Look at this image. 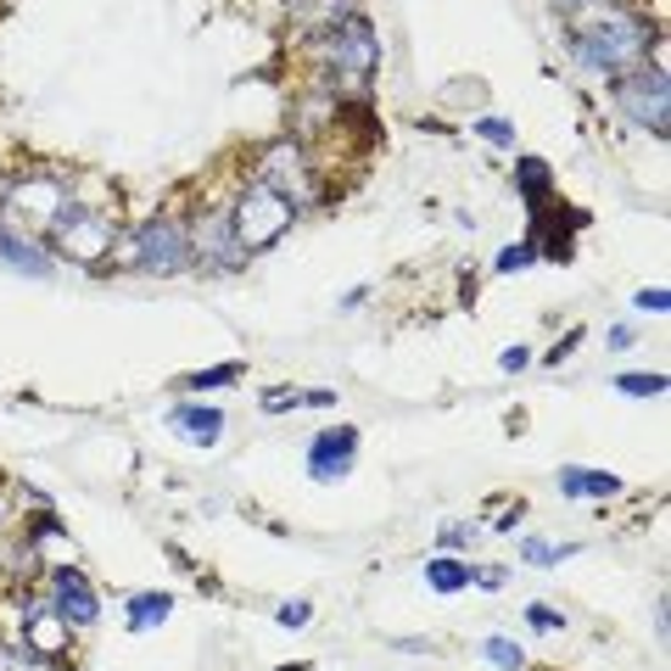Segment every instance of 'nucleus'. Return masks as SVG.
Listing matches in <instances>:
<instances>
[{
  "instance_id": "7",
  "label": "nucleus",
  "mask_w": 671,
  "mask_h": 671,
  "mask_svg": "<svg viewBox=\"0 0 671 671\" xmlns=\"http://www.w3.org/2000/svg\"><path fill=\"white\" fill-rule=\"evenodd\" d=\"M258 185H269L274 197H285L292 208L314 202V174H308V157L297 140H274V146H263L258 157Z\"/></svg>"
},
{
  "instance_id": "18",
  "label": "nucleus",
  "mask_w": 671,
  "mask_h": 671,
  "mask_svg": "<svg viewBox=\"0 0 671 671\" xmlns=\"http://www.w3.org/2000/svg\"><path fill=\"white\" fill-rule=\"evenodd\" d=\"M0 671H51V660L34 655L28 644H0Z\"/></svg>"
},
{
  "instance_id": "14",
  "label": "nucleus",
  "mask_w": 671,
  "mask_h": 671,
  "mask_svg": "<svg viewBox=\"0 0 671 671\" xmlns=\"http://www.w3.org/2000/svg\"><path fill=\"white\" fill-rule=\"evenodd\" d=\"M174 425L185 431L190 443L213 448V443H219V431H224V414H219V409H197V403H185V409H174Z\"/></svg>"
},
{
  "instance_id": "31",
  "label": "nucleus",
  "mask_w": 671,
  "mask_h": 671,
  "mask_svg": "<svg viewBox=\"0 0 671 671\" xmlns=\"http://www.w3.org/2000/svg\"><path fill=\"white\" fill-rule=\"evenodd\" d=\"M526 358H532L526 348H504V358H498V364H504V369H526Z\"/></svg>"
},
{
  "instance_id": "24",
  "label": "nucleus",
  "mask_w": 671,
  "mask_h": 671,
  "mask_svg": "<svg viewBox=\"0 0 671 671\" xmlns=\"http://www.w3.org/2000/svg\"><path fill=\"white\" fill-rule=\"evenodd\" d=\"M475 129H482V134L493 140V146H504V152H515V129H509L504 118H482V123H475Z\"/></svg>"
},
{
  "instance_id": "9",
  "label": "nucleus",
  "mask_w": 671,
  "mask_h": 671,
  "mask_svg": "<svg viewBox=\"0 0 671 671\" xmlns=\"http://www.w3.org/2000/svg\"><path fill=\"white\" fill-rule=\"evenodd\" d=\"M190 252H197L202 263H213V269H242V263H247V247L235 242L229 213H208V219H202V229L190 235Z\"/></svg>"
},
{
  "instance_id": "2",
  "label": "nucleus",
  "mask_w": 671,
  "mask_h": 671,
  "mask_svg": "<svg viewBox=\"0 0 671 671\" xmlns=\"http://www.w3.org/2000/svg\"><path fill=\"white\" fill-rule=\"evenodd\" d=\"M292 219H297V208L285 202V197H274L269 185H247L242 197H235V208H229V229H235V242H242L247 252H269L285 229H292Z\"/></svg>"
},
{
  "instance_id": "32",
  "label": "nucleus",
  "mask_w": 671,
  "mask_h": 671,
  "mask_svg": "<svg viewBox=\"0 0 671 671\" xmlns=\"http://www.w3.org/2000/svg\"><path fill=\"white\" fill-rule=\"evenodd\" d=\"M554 7H565V12H582V7H593V0H554Z\"/></svg>"
},
{
  "instance_id": "12",
  "label": "nucleus",
  "mask_w": 671,
  "mask_h": 671,
  "mask_svg": "<svg viewBox=\"0 0 671 671\" xmlns=\"http://www.w3.org/2000/svg\"><path fill=\"white\" fill-rule=\"evenodd\" d=\"M23 644H28L34 655H45V660H57V655L68 649V621H62V610H57V604H28V610H23Z\"/></svg>"
},
{
  "instance_id": "1",
  "label": "nucleus",
  "mask_w": 671,
  "mask_h": 671,
  "mask_svg": "<svg viewBox=\"0 0 671 671\" xmlns=\"http://www.w3.org/2000/svg\"><path fill=\"white\" fill-rule=\"evenodd\" d=\"M577 23H570V51H577V62L588 73H604V79H621L649 62V23L638 12H621V7H604L599 0L582 12H570Z\"/></svg>"
},
{
  "instance_id": "28",
  "label": "nucleus",
  "mask_w": 671,
  "mask_h": 671,
  "mask_svg": "<svg viewBox=\"0 0 671 671\" xmlns=\"http://www.w3.org/2000/svg\"><path fill=\"white\" fill-rule=\"evenodd\" d=\"M443 543L448 549H464V543H475V526H464V520H454L448 532H443Z\"/></svg>"
},
{
  "instance_id": "13",
  "label": "nucleus",
  "mask_w": 671,
  "mask_h": 671,
  "mask_svg": "<svg viewBox=\"0 0 671 671\" xmlns=\"http://www.w3.org/2000/svg\"><path fill=\"white\" fill-rule=\"evenodd\" d=\"M0 263H12V269H23L34 280L51 274V258L39 252V242H34V235H23V229H12V224H0Z\"/></svg>"
},
{
  "instance_id": "16",
  "label": "nucleus",
  "mask_w": 671,
  "mask_h": 671,
  "mask_svg": "<svg viewBox=\"0 0 671 671\" xmlns=\"http://www.w3.org/2000/svg\"><path fill=\"white\" fill-rule=\"evenodd\" d=\"M168 610H174L168 593H134L129 599V627L146 633V627H157V621H168Z\"/></svg>"
},
{
  "instance_id": "25",
  "label": "nucleus",
  "mask_w": 671,
  "mask_h": 671,
  "mask_svg": "<svg viewBox=\"0 0 671 671\" xmlns=\"http://www.w3.org/2000/svg\"><path fill=\"white\" fill-rule=\"evenodd\" d=\"M538 252H532V242H520V247H509V252H498V269L509 274V269H526V263H532Z\"/></svg>"
},
{
  "instance_id": "11",
  "label": "nucleus",
  "mask_w": 671,
  "mask_h": 671,
  "mask_svg": "<svg viewBox=\"0 0 671 671\" xmlns=\"http://www.w3.org/2000/svg\"><path fill=\"white\" fill-rule=\"evenodd\" d=\"M51 604L62 610V621L68 627H90L95 615H102V604H95V593H90V582H84V570L79 565H57V577H51Z\"/></svg>"
},
{
  "instance_id": "4",
  "label": "nucleus",
  "mask_w": 671,
  "mask_h": 671,
  "mask_svg": "<svg viewBox=\"0 0 671 671\" xmlns=\"http://www.w3.org/2000/svg\"><path fill=\"white\" fill-rule=\"evenodd\" d=\"M190 258V235L174 224V219H152V224H140L129 242H123V263L134 269H146V274H179Z\"/></svg>"
},
{
  "instance_id": "20",
  "label": "nucleus",
  "mask_w": 671,
  "mask_h": 671,
  "mask_svg": "<svg viewBox=\"0 0 671 671\" xmlns=\"http://www.w3.org/2000/svg\"><path fill=\"white\" fill-rule=\"evenodd\" d=\"M229 380H242V364H213V369H197V375H185V387H190V392H213V387H229Z\"/></svg>"
},
{
  "instance_id": "21",
  "label": "nucleus",
  "mask_w": 671,
  "mask_h": 671,
  "mask_svg": "<svg viewBox=\"0 0 671 671\" xmlns=\"http://www.w3.org/2000/svg\"><path fill=\"white\" fill-rule=\"evenodd\" d=\"M621 392H627V398H660V392H666V375H655V369L621 375Z\"/></svg>"
},
{
  "instance_id": "15",
  "label": "nucleus",
  "mask_w": 671,
  "mask_h": 671,
  "mask_svg": "<svg viewBox=\"0 0 671 671\" xmlns=\"http://www.w3.org/2000/svg\"><path fill=\"white\" fill-rule=\"evenodd\" d=\"M560 493L565 498H610V493H621V482L604 470H560Z\"/></svg>"
},
{
  "instance_id": "26",
  "label": "nucleus",
  "mask_w": 671,
  "mask_h": 671,
  "mask_svg": "<svg viewBox=\"0 0 671 671\" xmlns=\"http://www.w3.org/2000/svg\"><path fill=\"white\" fill-rule=\"evenodd\" d=\"M308 615H314V610H308L303 599H292V604H280V627H308Z\"/></svg>"
},
{
  "instance_id": "3",
  "label": "nucleus",
  "mask_w": 671,
  "mask_h": 671,
  "mask_svg": "<svg viewBox=\"0 0 671 671\" xmlns=\"http://www.w3.org/2000/svg\"><path fill=\"white\" fill-rule=\"evenodd\" d=\"M51 247H57L62 258H73V263H102V258L118 247V224H113L107 213H95V208L68 202V208L57 213V224H51Z\"/></svg>"
},
{
  "instance_id": "10",
  "label": "nucleus",
  "mask_w": 671,
  "mask_h": 671,
  "mask_svg": "<svg viewBox=\"0 0 671 671\" xmlns=\"http://www.w3.org/2000/svg\"><path fill=\"white\" fill-rule=\"evenodd\" d=\"M353 454H358V431H353V425L319 431L314 448H308V470H314V482H336V475H348V470H353Z\"/></svg>"
},
{
  "instance_id": "27",
  "label": "nucleus",
  "mask_w": 671,
  "mask_h": 671,
  "mask_svg": "<svg viewBox=\"0 0 671 671\" xmlns=\"http://www.w3.org/2000/svg\"><path fill=\"white\" fill-rule=\"evenodd\" d=\"M532 627H538V633H560V627H565V615H554V610L532 604Z\"/></svg>"
},
{
  "instance_id": "22",
  "label": "nucleus",
  "mask_w": 671,
  "mask_h": 671,
  "mask_svg": "<svg viewBox=\"0 0 671 671\" xmlns=\"http://www.w3.org/2000/svg\"><path fill=\"white\" fill-rule=\"evenodd\" d=\"M515 174H520V190H526V197H543V185H549V168H543L538 157H520V163H515Z\"/></svg>"
},
{
  "instance_id": "8",
  "label": "nucleus",
  "mask_w": 671,
  "mask_h": 671,
  "mask_svg": "<svg viewBox=\"0 0 671 671\" xmlns=\"http://www.w3.org/2000/svg\"><path fill=\"white\" fill-rule=\"evenodd\" d=\"M68 208V190L57 185V179H23L17 190H12V202H0V213L12 219V229H23V235H34V229H51L57 224V213Z\"/></svg>"
},
{
  "instance_id": "17",
  "label": "nucleus",
  "mask_w": 671,
  "mask_h": 671,
  "mask_svg": "<svg viewBox=\"0 0 671 671\" xmlns=\"http://www.w3.org/2000/svg\"><path fill=\"white\" fill-rule=\"evenodd\" d=\"M425 582L437 593H459V588H470V565L464 560H425Z\"/></svg>"
},
{
  "instance_id": "29",
  "label": "nucleus",
  "mask_w": 671,
  "mask_h": 671,
  "mask_svg": "<svg viewBox=\"0 0 671 671\" xmlns=\"http://www.w3.org/2000/svg\"><path fill=\"white\" fill-rule=\"evenodd\" d=\"M638 308H649V314H666V292L655 285V292H638Z\"/></svg>"
},
{
  "instance_id": "19",
  "label": "nucleus",
  "mask_w": 671,
  "mask_h": 671,
  "mask_svg": "<svg viewBox=\"0 0 671 671\" xmlns=\"http://www.w3.org/2000/svg\"><path fill=\"white\" fill-rule=\"evenodd\" d=\"M577 554V543H543V538H526L520 543V560H532V565H560Z\"/></svg>"
},
{
  "instance_id": "30",
  "label": "nucleus",
  "mask_w": 671,
  "mask_h": 671,
  "mask_svg": "<svg viewBox=\"0 0 671 671\" xmlns=\"http://www.w3.org/2000/svg\"><path fill=\"white\" fill-rule=\"evenodd\" d=\"M292 403H303L297 392H263V409H292Z\"/></svg>"
},
{
  "instance_id": "6",
  "label": "nucleus",
  "mask_w": 671,
  "mask_h": 671,
  "mask_svg": "<svg viewBox=\"0 0 671 671\" xmlns=\"http://www.w3.org/2000/svg\"><path fill=\"white\" fill-rule=\"evenodd\" d=\"M615 107L627 113L633 123L666 134V113H671V84H666V68H633V73H621L615 79Z\"/></svg>"
},
{
  "instance_id": "23",
  "label": "nucleus",
  "mask_w": 671,
  "mask_h": 671,
  "mask_svg": "<svg viewBox=\"0 0 671 671\" xmlns=\"http://www.w3.org/2000/svg\"><path fill=\"white\" fill-rule=\"evenodd\" d=\"M487 660H493L498 671H520V666H526V649H515L509 638H487Z\"/></svg>"
},
{
  "instance_id": "5",
  "label": "nucleus",
  "mask_w": 671,
  "mask_h": 671,
  "mask_svg": "<svg viewBox=\"0 0 671 671\" xmlns=\"http://www.w3.org/2000/svg\"><path fill=\"white\" fill-rule=\"evenodd\" d=\"M325 68H336V79H348L353 90L380 68V45H375V28L364 12L342 17V28L325 34Z\"/></svg>"
}]
</instances>
